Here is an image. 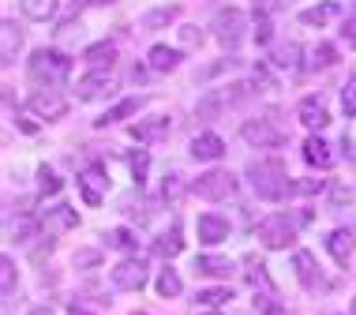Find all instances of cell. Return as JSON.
Wrapping results in <instances>:
<instances>
[{
    "label": "cell",
    "instance_id": "6da1fadb",
    "mask_svg": "<svg viewBox=\"0 0 356 315\" xmlns=\"http://www.w3.org/2000/svg\"><path fill=\"white\" fill-rule=\"evenodd\" d=\"M248 180H252L255 195L266 199V203H282L289 192H296V184L289 180L285 165L277 158H259V161H248Z\"/></svg>",
    "mask_w": 356,
    "mask_h": 315
},
{
    "label": "cell",
    "instance_id": "7a4b0ae2",
    "mask_svg": "<svg viewBox=\"0 0 356 315\" xmlns=\"http://www.w3.org/2000/svg\"><path fill=\"white\" fill-rule=\"evenodd\" d=\"M31 79L42 83V87H56V83H64L72 75V60L64 56L60 49H38L31 56Z\"/></svg>",
    "mask_w": 356,
    "mask_h": 315
},
{
    "label": "cell",
    "instance_id": "3957f363",
    "mask_svg": "<svg viewBox=\"0 0 356 315\" xmlns=\"http://www.w3.org/2000/svg\"><path fill=\"white\" fill-rule=\"evenodd\" d=\"M244 34H248V15L240 12V8H221L214 15V38L225 49H236V45L244 42Z\"/></svg>",
    "mask_w": 356,
    "mask_h": 315
},
{
    "label": "cell",
    "instance_id": "277c9868",
    "mask_svg": "<svg viewBox=\"0 0 356 315\" xmlns=\"http://www.w3.org/2000/svg\"><path fill=\"white\" fill-rule=\"evenodd\" d=\"M259 241H263V248H270V252H277V248H289L296 241V222L289 214H270L259 222Z\"/></svg>",
    "mask_w": 356,
    "mask_h": 315
},
{
    "label": "cell",
    "instance_id": "5b68a950",
    "mask_svg": "<svg viewBox=\"0 0 356 315\" xmlns=\"http://www.w3.org/2000/svg\"><path fill=\"white\" fill-rule=\"evenodd\" d=\"M191 192L199 199H210V203H221V199H229L236 192V177L229 169H210V173H203L191 184Z\"/></svg>",
    "mask_w": 356,
    "mask_h": 315
},
{
    "label": "cell",
    "instance_id": "8992f818",
    "mask_svg": "<svg viewBox=\"0 0 356 315\" xmlns=\"http://www.w3.org/2000/svg\"><path fill=\"white\" fill-rule=\"evenodd\" d=\"M113 285L124 293H139L143 285H147V263L136 259V255H131V259H120L113 266Z\"/></svg>",
    "mask_w": 356,
    "mask_h": 315
},
{
    "label": "cell",
    "instance_id": "52a82bcc",
    "mask_svg": "<svg viewBox=\"0 0 356 315\" xmlns=\"http://www.w3.org/2000/svg\"><path fill=\"white\" fill-rule=\"evenodd\" d=\"M31 109H34L42 120H60L64 113H68V98H64L56 87H42V90L31 94Z\"/></svg>",
    "mask_w": 356,
    "mask_h": 315
},
{
    "label": "cell",
    "instance_id": "ba28073f",
    "mask_svg": "<svg viewBox=\"0 0 356 315\" xmlns=\"http://www.w3.org/2000/svg\"><path fill=\"white\" fill-rule=\"evenodd\" d=\"M240 136L252 143V147H259V150H266V147H282V143H285V131H277L270 120H248L244 128H240Z\"/></svg>",
    "mask_w": 356,
    "mask_h": 315
},
{
    "label": "cell",
    "instance_id": "9c48e42d",
    "mask_svg": "<svg viewBox=\"0 0 356 315\" xmlns=\"http://www.w3.org/2000/svg\"><path fill=\"white\" fill-rule=\"evenodd\" d=\"M293 266H296V278H300V285L307 293H323L326 289V282H323V274H319V263H315V255L312 252H296L293 255Z\"/></svg>",
    "mask_w": 356,
    "mask_h": 315
},
{
    "label": "cell",
    "instance_id": "30bf717a",
    "mask_svg": "<svg viewBox=\"0 0 356 315\" xmlns=\"http://www.w3.org/2000/svg\"><path fill=\"white\" fill-rule=\"evenodd\" d=\"M19 49H23V31H19L15 19H4V23H0V64L12 68Z\"/></svg>",
    "mask_w": 356,
    "mask_h": 315
},
{
    "label": "cell",
    "instance_id": "8fae6325",
    "mask_svg": "<svg viewBox=\"0 0 356 315\" xmlns=\"http://www.w3.org/2000/svg\"><path fill=\"white\" fill-rule=\"evenodd\" d=\"M75 225H79V210L68 207V203H56L49 214L42 218V229L49 236H60V233H68V229H75Z\"/></svg>",
    "mask_w": 356,
    "mask_h": 315
},
{
    "label": "cell",
    "instance_id": "7c38bea8",
    "mask_svg": "<svg viewBox=\"0 0 356 315\" xmlns=\"http://www.w3.org/2000/svg\"><path fill=\"white\" fill-rule=\"evenodd\" d=\"M75 90H79V102H94V98H105V94H113V90H117V83H113L109 72H98V68H94L90 75H83Z\"/></svg>",
    "mask_w": 356,
    "mask_h": 315
},
{
    "label": "cell",
    "instance_id": "4fadbf2b",
    "mask_svg": "<svg viewBox=\"0 0 356 315\" xmlns=\"http://www.w3.org/2000/svg\"><path fill=\"white\" fill-rule=\"evenodd\" d=\"M109 188V180H105V173H102V165H86L83 173H79V192H83V199L90 207H98L102 203V192Z\"/></svg>",
    "mask_w": 356,
    "mask_h": 315
},
{
    "label": "cell",
    "instance_id": "5bb4252c",
    "mask_svg": "<svg viewBox=\"0 0 356 315\" xmlns=\"http://www.w3.org/2000/svg\"><path fill=\"white\" fill-rule=\"evenodd\" d=\"M221 154H225V143H221V136H214V131H203V136L191 139V158L195 161H218Z\"/></svg>",
    "mask_w": 356,
    "mask_h": 315
},
{
    "label": "cell",
    "instance_id": "9a60e30c",
    "mask_svg": "<svg viewBox=\"0 0 356 315\" xmlns=\"http://www.w3.org/2000/svg\"><path fill=\"white\" fill-rule=\"evenodd\" d=\"M296 117H300V124H304V128H312V131H319V128L330 124V113H326L323 98H304L300 109H296Z\"/></svg>",
    "mask_w": 356,
    "mask_h": 315
},
{
    "label": "cell",
    "instance_id": "2e32d148",
    "mask_svg": "<svg viewBox=\"0 0 356 315\" xmlns=\"http://www.w3.org/2000/svg\"><path fill=\"white\" fill-rule=\"evenodd\" d=\"M169 117H150V120H139V124H131V139H139V143H158V139H165L169 136Z\"/></svg>",
    "mask_w": 356,
    "mask_h": 315
},
{
    "label": "cell",
    "instance_id": "e0dca14e",
    "mask_svg": "<svg viewBox=\"0 0 356 315\" xmlns=\"http://www.w3.org/2000/svg\"><path fill=\"white\" fill-rule=\"evenodd\" d=\"M225 236H229V218L199 214V241H203V244H221Z\"/></svg>",
    "mask_w": 356,
    "mask_h": 315
},
{
    "label": "cell",
    "instance_id": "ac0fdd59",
    "mask_svg": "<svg viewBox=\"0 0 356 315\" xmlns=\"http://www.w3.org/2000/svg\"><path fill=\"white\" fill-rule=\"evenodd\" d=\"M143 105H147V98H139V94H131V98L117 102L109 113H105V117H98L94 124H98V128H109V124H117V120H128V117H136V113L143 109Z\"/></svg>",
    "mask_w": 356,
    "mask_h": 315
},
{
    "label": "cell",
    "instance_id": "d6986e66",
    "mask_svg": "<svg viewBox=\"0 0 356 315\" xmlns=\"http://www.w3.org/2000/svg\"><path fill=\"white\" fill-rule=\"evenodd\" d=\"M326 252L334 255L338 266H349V259H353V233L349 229H334V233L326 236Z\"/></svg>",
    "mask_w": 356,
    "mask_h": 315
},
{
    "label": "cell",
    "instance_id": "ffe728a7",
    "mask_svg": "<svg viewBox=\"0 0 356 315\" xmlns=\"http://www.w3.org/2000/svg\"><path fill=\"white\" fill-rule=\"evenodd\" d=\"M304 161H307V165H315V169H334L330 143H323L319 136H312V139L304 143Z\"/></svg>",
    "mask_w": 356,
    "mask_h": 315
},
{
    "label": "cell",
    "instance_id": "44dd1931",
    "mask_svg": "<svg viewBox=\"0 0 356 315\" xmlns=\"http://www.w3.org/2000/svg\"><path fill=\"white\" fill-rule=\"evenodd\" d=\"M195 270L207 274V278H229L236 266H233V259H225V255H195Z\"/></svg>",
    "mask_w": 356,
    "mask_h": 315
},
{
    "label": "cell",
    "instance_id": "7402d4cb",
    "mask_svg": "<svg viewBox=\"0 0 356 315\" xmlns=\"http://www.w3.org/2000/svg\"><path fill=\"white\" fill-rule=\"evenodd\" d=\"M180 252H184V241H180V225H169L165 233L154 241V255H161V259H177Z\"/></svg>",
    "mask_w": 356,
    "mask_h": 315
},
{
    "label": "cell",
    "instance_id": "603a6c76",
    "mask_svg": "<svg viewBox=\"0 0 356 315\" xmlns=\"http://www.w3.org/2000/svg\"><path fill=\"white\" fill-rule=\"evenodd\" d=\"M83 60L90 64V68L105 72V68H113V64H117V45H113V42H98V45H90V49L83 53Z\"/></svg>",
    "mask_w": 356,
    "mask_h": 315
},
{
    "label": "cell",
    "instance_id": "cb8c5ba5",
    "mask_svg": "<svg viewBox=\"0 0 356 315\" xmlns=\"http://www.w3.org/2000/svg\"><path fill=\"white\" fill-rule=\"evenodd\" d=\"M338 12H341V8L334 4V0H326V4L304 8V12H300V23H304V26H326L330 19H338Z\"/></svg>",
    "mask_w": 356,
    "mask_h": 315
},
{
    "label": "cell",
    "instance_id": "d4e9b609",
    "mask_svg": "<svg viewBox=\"0 0 356 315\" xmlns=\"http://www.w3.org/2000/svg\"><path fill=\"white\" fill-rule=\"evenodd\" d=\"M270 60L277 64V68H285V72H296V68H300V45H296V42H282V45H274Z\"/></svg>",
    "mask_w": 356,
    "mask_h": 315
},
{
    "label": "cell",
    "instance_id": "484cf974",
    "mask_svg": "<svg viewBox=\"0 0 356 315\" xmlns=\"http://www.w3.org/2000/svg\"><path fill=\"white\" fill-rule=\"evenodd\" d=\"M180 64V49H169V45H154L150 49V68L154 72H172Z\"/></svg>",
    "mask_w": 356,
    "mask_h": 315
},
{
    "label": "cell",
    "instance_id": "4316f807",
    "mask_svg": "<svg viewBox=\"0 0 356 315\" xmlns=\"http://www.w3.org/2000/svg\"><path fill=\"white\" fill-rule=\"evenodd\" d=\"M180 15V8L177 4H165V8H150L147 15H143V26H147V31H161V26H169L172 19Z\"/></svg>",
    "mask_w": 356,
    "mask_h": 315
},
{
    "label": "cell",
    "instance_id": "83f0119b",
    "mask_svg": "<svg viewBox=\"0 0 356 315\" xmlns=\"http://www.w3.org/2000/svg\"><path fill=\"white\" fill-rule=\"evenodd\" d=\"M338 60H341L338 45H334V42H319L312 49V64H307V68H334Z\"/></svg>",
    "mask_w": 356,
    "mask_h": 315
},
{
    "label": "cell",
    "instance_id": "f1b7e54d",
    "mask_svg": "<svg viewBox=\"0 0 356 315\" xmlns=\"http://www.w3.org/2000/svg\"><path fill=\"white\" fill-rule=\"evenodd\" d=\"M23 15L34 23H49L56 15V0H23Z\"/></svg>",
    "mask_w": 356,
    "mask_h": 315
},
{
    "label": "cell",
    "instance_id": "f546056e",
    "mask_svg": "<svg viewBox=\"0 0 356 315\" xmlns=\"http://www.w3.org/2000/svg\"><path fill=\"white\" fill-rule=\"evenodd\" d=\"M38 229H42V225H38L34 218H19V225H15V222H8V233H12L15 241H23V244L38 241Z\"/></svg>",
    "mask_w": 356,
    "mask_h": 315
},
{
    "label": "cell",
    "instance_id": "4dcf8cb0",
    "mask_svg": "<svg viewBox=\"0 0 356 315\" xmlns=\"http://www.w3.org/2000/svg\"><path fill=\"white\" fill-rule=\"evenodd\" d=\"M180 289H184V282H180L177 270H161V274H158V293H161L165 300L180 297Z\"/></svg>",
    "mask_w": 356,
    "mask_h": 315
},
{
    "label": "cell",
    "instance_id": "1f68e13d",
    "mask_svg": "<svg viewBox=\"0 0 356 315\" xmlns=\"http://www.w3.org/2000/svg\"><path fill=\"white\" fill-rule=\"evenodd\" d=\"M105 241H109V248H117V252H136V244H139L131 229H109Z\"/></svg>",
    "mask_w": 356,
    "mask_h": 315
},
{
    "label": "cell",
    "instance_id": "d6a6232c",
    "mask_svg": "<svg viewBox=\"0 0 356 315\" xmlns=\"http://www.w3.org/2000/svg\"><path fill=\"white\" fill-rule=\"evenodd\" d=\"M60 188H64L60 177H56L49 165H38V192H42V195H56Z\"/></svg>",
    "mask_w": 356,
    "mask_h": 315
},
{
    "label": "cell",
    "instance_id": "836d02e7",
    "mask_svg": "<svg viewBox=\"0 0 356 315\" xmlns=\"http://www.w3.org/2000/svg\"><path fill=\"white\" fill-rule=\"evenodd\" d=\"M184 180H180L177 173H169L165 177V184H161V199H165V203H180V199H184Z\"/></svg>",
    "mask_w": 356,
    "mask_h": 315
},
{
    "label": "cell",
    "instance_id": "e575fe53",
    "mask_svg": "<svg viewBox=\"0 0 356 315\" xmlns=\"http://www.w3.org/2000/svg\"><path fill=\"white\" fill-rule=\"evenodd\" d=\"M0 289H4V297H12V293H15V259H12V255L0 259Z\"/></svg>",
    "mask_w": 356,
    "mask_h": 315
},
{
    "label": "cell",
    "instance_id": "d590c367",
    "mask_svg": "<svg viewBox=\"0 0 356 315\" xmlns=\"http://www.w3.org/2000/svg\"><path fill=\"white\" fill-rule=\"evenodd\" d=\"M221 105H225V98H221V94H207V98L195 105V113H199L203 120H214L218 113H221Z\"/></svg>",
    "mask_w": 356,
    "mask_h": 315
},
{
    "label": "cell",
    "instance_id": "8d00e7d4",
    "mask_svg": "<svg viewBox=\"0 0 356 315\" xmlns=\"http://www.w3.org/2000/svg\"><path fill=\"white\" fill-rule=\"evenodd\" d=\"M195 300H199V304H207V308H221L225 300H233V289H203Z\"/></svg>",
    "mask_w": 356,
    "mask_h": 315
},
{
    "label": "cell",
    "instance_id": "74e56055",
    "mask_svg": "<svg viewBox=\"0 0 356 315\" xmlns=\"http://www.w3.org/2000/svg\"><path fill=\"white\" fill-rule=\"evenodd\" d=\"M248 282H252V285H263V289H270V274H266V266L259 263L255 255L248 259Z\"/></svg>",
    "mask_w": 356,
    "mask_h": 315
},
{
    "label": "cell",
    "instance_id": "f35d334b",
    "mask_svg": "<svg viewBox=\"0 0 356 315\" xmlns=\"http://www.w3.org/2000/svg\"><path fill=\"white\" fill-rule=\"evenodd\" d=\"M341 109L345 117H356V75H349V83L341 87Z\"/></svg>",
    "mask_w": 356,
    "mask_h": 315
},
{
    "label": "cell",
    "instance_id": "ab89813d",
    "mask_svg": "<svg viewBox=\"0 0 356 315\" xmlns=\"http://www.w3.org/2000/svg\"><path fill=\"white\" fill-rule=\"evenodd\" d=\"M341 42L349 45V49H356V4L349 8V15L341 19Z\"/></svg>",
    "mask_w": 356,
    "mask_h": 315
},
{
    "label": "cell",
    "instance_id": "60d3db41",
    "mask_svg": "<svg viewBox=\"0 0 356 315\" xmlns=\"http://www.w3.org/2000/svg\"><path fill=\"white\" fill-rule=\"evenodd\" d=\"M274 38V26H270V19H266L263 12H255V42L259 45H266Z\"/></svg>",
    "mask_w": 356,
    "mask_h": 315
},
{
    "label": "cell",
    "instance_id": "b9f144b4",
    "mask_svg": "<svg viewBox=\"0 0 356 315\" xmlns=\"http://www.w3.org/2000/svg\"><path fill=\"white\" fill-rule=\"evenodd\" d=\"M147 165H150V154H147V150H139V154H131V173H136L139 188H143V177H147Z\"/></svg>",
    "mask_w": 356,
    "mask_h": 315
},
{
    "label": "cell",
    "instance_id": "7bdbcfd3",
    "mask_svg": "<svg viewBox=\"0 0 356 315\" xmlns=\"http://www.w3.org/2000/svg\"><path fill=\"white\" fill-rule=\"evenodd\" d=\"M229 68H236V60H218V64H210V68L199 72V79H210V75H221V72H229Z\"/></svg>",
    "mask_w": 356,
    "mask_h": 315
},
{
    "label": "cell",
    "instance_id": "ee69618b",
    "mask_svg": "<svg viewBox=\"0 0 356 315\" xmlns=\"http://www.w3.org/2000/svg\"><path fill=\"white\" fill-rule=\"evenodd\" d=\"M180 42H184V45H203V34H199V26H180Z\"/></svg>",
    "mask_w": 356,
    "mask_h": 315
},
{
    "label": "cell",
    "instance_id": "f6af8a7d",
    "mask_svg": "<svg viewBox=\"0 0 356 315\" xmlns=\"http://www.w3.org/2000/svg\"><path fill=\"white\" fill-rule=\"evenodd\" d=\"M323 188H326V180H300L296 192H300V195H315V192H323Z\"/></svg>",
    "mask_w": 356,
    "mask_h": 315
},
{
    "label": "cell",
    "instance_id": "bcb514c9",
    "mask_svg": "<svg viewBox=\"0 0 356 315\" xmlns=\"http://www.w3.org/2000/svg\"><path fill=\"white\" fill-rule=\"evenodd\" d=\"M98 263H102V255H98V252H90V248L75 255V266H98Z\"/></svg>",
    "mask_w": 356,
    "mask_h": 315
},
{
    "label": "cell",
    "instance_id": "7dc6e473",
    "mask_svg": "<svg viewBox=\"0 0 356 315\" xmlns=\"http://www.w3.org/2000/svg\"><path fill=\"white\" fill-rule=\"evenodd\" d=\"M255 79H259V83H266V87L274 90V75H270V68H266V64H255Z\"/></svg>",
    "mask_w": 356,
    "mask_h": 315
},
{
    "label": "cell",
    "instance_id": "c3c4849f",
    "mask_svg": "<svg viewBox=\"0 0 356 315\" xmlns=\"http://www.w3.org/2000/svg\"><path fill=\"white\" fill-rule=\"evenodd\" d=\"M282 8V0H255V12H263V15H270Z\"/></svg>",
    "mask_w": 356,
    "mask_h": 315
},
{
    "label": "cell",
    "instance_id": "681fc988",
    "mask_svg": "<svg viewBox=\"0 0 356 315\" xmlns=\"http://www.w3.org/2000/svg\"><path fill=\"white\" fill-rule=\"evenodd\" d=\"M31 315H53V308H45V304H42V308H34Z\"/></svg>",
    "mask_w": 356,
    "mask_h": 315
},
{
    "label": "cell",
    "instance_id": "f907efd6",
    "mask_svg": "<svg viewBox=\"0 0 356 315\" xmlns=\"http://www.w3.org/2000/svg\"><path fill=\"white\" fill-rule=\"evenodd\" d=\"M75 4H113V0H75Z\"/></svg>",
    "mask_w": 356,
    "mask_h": 315
},
{
    "label": "cell",
    "instance_id": "816d5d0a",
    "mask_svg": "<svg viewBox=\"0 0 356 315\" xmlns=\"http://www.w3.org/2000/svg\"><path fill=\"white\" fill-rule=\"evenodd\" d=\"M68 315H90V312H86V308H79V304H75V308H72Z\"/></svg>",
    "mask_w": 356,
    "mask_h": 315
},
{
    "label": "cell",
    "instance_id": "f5cc1de1",
    "mask_svg": "<svg viewBox=\"0 0 356 315\" xmlns=\"http://www.w3.org/2000/svg\"><path fill=\"white\" fill-rule=\"evenodd\" d=\"M203 315H221V312H203Z\"/></svg>",
    "mask_w": 356,
    "mask_h": 315
},
{
    "label": "cell",
    "instance_id": "db71d44e",
    "mask_svg": "<svg viewBox=\"0 0 356 315\" xmlns=\"http://www.w3.org/2000/svg\"><path fill=\"white\" fill-rule=\"evenodd\" d=\"M353 315H356V300H353Z\"/></svg>",
    "mask_w": 356,
    "mask_h": 315
}]
</instances>
